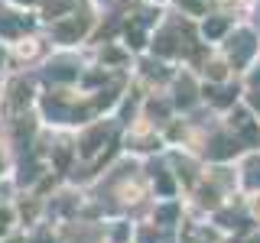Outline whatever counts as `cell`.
<instances>
[{
    "label": "cell",
    "instance_id": "cell-1",
    "mask_svg": "<svg viewBox=\"0 0 260 243\" xmlns=\"http://www.w3.org/2000/svg\"><path fill=\"white\" fill-rule=\"evenodd\" d=\"M254 211H257V214H260V198H257V201H254Z\"/></svg>",
    "mask_w": 260,
    "mask_h": 243
}]
</instances>
